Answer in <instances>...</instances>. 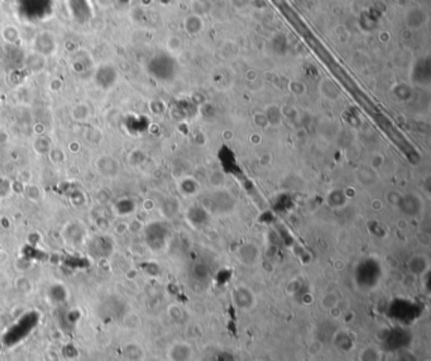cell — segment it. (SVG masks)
Segmentation results:
<instances>
[{
	"instance_id": "obj_1",
	"label": "cell",
	"mask_w": 431,
	"mask_h": 361,
	"mask_svg": "<svg viewBox=\"0 0 431 361\" xmlns=\"http://www.w3.org/2000/svg\"><path fill=\"white\" fill-rule=\"evenodd\" d=\"M190 346L177 343V345L172 346L171 350H169V360L171 361H190Z\"/></svg>"
}]
</instances>
